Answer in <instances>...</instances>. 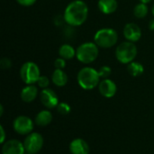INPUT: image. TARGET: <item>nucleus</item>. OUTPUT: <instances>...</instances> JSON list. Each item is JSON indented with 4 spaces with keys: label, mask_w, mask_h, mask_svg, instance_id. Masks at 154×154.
Instances as JSON below:
<instances>
[{
    "label": "nucleus",
    "mask_w": 154,
    "mask_h": 154,
    "mask_svg": "<svg viewBox=\"0 0 154 154\" xmlns=\"http://www.w3.org/2000/svg\"><path fill=\"white\" fill-rule=\"evenodd\" d=\"M88 15V7L82 0H74L70 2L64 12V19L68 25L77 27L83 24Z\"/></svg>",
    "instance_id": "1"
},
{
    "label": "nucleus",
    "mask_w": 154,
    "mask_h": 154,
    "mask_svg": "<svg viewBox=\"0 0 154 154\" xmlns=\"http://www.w3.org/2000/svg\"><path fill=\"white\" fill-rule=\"evenodd\" d=\"M100 79L98 70H96L91 67L82 68L79 71L77 77L79 85L86 90H90L97 87L100 82Z\"/></svg>",
    "instance_id": "2"
},
{
    "label": "nucleus",
    "mask_w": 154,
    "mask_h": 154,
    "mask_svg": "<svg viewBox=\"0 0 154 154\" xmlns=\"http://www.w3.org/2000/svg\"><path fill=\"white\" fill-rule=\"evenodd\" d=\"M98 46L95 42H88L80 44L76 50V57L79 61L84 64H90L98 57Z\"/></svg>",
    "instance_id": "3"
},
{
    "label": "nucleus",
    "mask_w": 154,
    "mask_h": 154,
    "mask_svg": "<svg viewBox=\"0 0 154 154\" xmlns=\"http://www.w3.org/2000/svg\"><path fill=\"white\" fill-rule=\"evenodd\" d=\"M137 46L134 42L126 41L121 42L116 50V56L117 60L122 64H129L134 60L137 56Z\"/></svg>",
    "instance_id": "4"
},
{
    "label": "nucleus",
    "mask_w": 154,
    "mask_h": 154,
    "mask_svg": "<svg viewBox=\"0 0 154 154\" xmlns=\"http://www.w3.org/2000/svg\"><path fill=\"white\" fill-rule=\"evenodd\" d=\"M118 40V34L112 28H103L98 30L94 36V42L101 48L107 49L116 45Z\"/></svg>",
    "instance_id": "5"
},
{
    "label": "nucleus",
    "mask_w": 154,
    "mask_h": 154,
    "mask_svg": "<svg viewBox=\"0 0 154 154\" xmlns=\"http://www.w3.org/2000/svg\"><path fill=\"white\" fill-rule=\"evenodd\" d=\"M20 77L26 85L37 83L39 78L41 77L38 65L32 61H27L23 63L20 69Z\"/></svg>",
    "instance_id": "6"
},
{
    "label": "nucleus",
    "mask_w": 154,
    "mask_h": 154,
    "mask_svg": "<svg viewBox=\"0 0 154 154\" xmlns=\"http://www.w3.org/2000/svg\"><path fill=\"white\" fill-rule=\"evenodd\" d=\"M25 152L29 153H37L43 145V138L38 133H31L27 135L23 142Z\"/></svg>",
    "instance_id": "7"
},
{
    "label": "nucleus",
    "mask_w": 154,
    "mask_h": 154,
    "mask_svg": "<svg viewBox=\"0 0 154 154\" xmlns=\"http://www.w3.org/2000/svg\"><path fill=\"white\" fill-rule=\"evenodd\" d=\"M14 131L19 134H29L33 129V122L25 116L16 117L13 124Z\"/></svg>",
    "instance_id": "8"
},
{
    "label": "nucleus",
    "mask_w": 154,
    "mask_h": 154,
    "mask_svg": "<svg viewBox=\"0 0 154 154\" xmlns=\"http://www.w3.org/2000/svg\"><path fill=\"white\" fill-rule=\"evenodd\" d=\"M42 104L47 108H54L59 105V98L56 93L51 88H44L40 94Z\"/></svg>",
    "instance_id": "9"
},
{
    "label": "nucleus",
    "mask_w": 154,
    "mask_h": 154,
    "mask_svg": "<svg viewBox=\"0 0 154 154\" xmlns=\"http://www.w3.org/2000/svg\"><path fill=\"white\" fill-rule=\"evenodd\" d=\"M124 36L127 41L136 42L142 37V30L136 23H129L124 28Z\"/></svg>",
    "instance_id": "10"
},
{
    "label": "nucleus",
    "mask_w": 154,
    "mask_h": 154,
    "mask_svg": "<svg viewBox=\"0 0 154 154\" xmlns=\"http://www.w3.org/2000/svg\"><path fill=\"white\" fill-rule=\"evenodd\" d=\"M98 90L103 97L110 98L116 95L117 87H116V84L113 80H111L109 79H105L99 82Z\"/></svg>",
    "instance_id": "11"
},
{
    "label": "nucleus",
    "mask_w": 154,
    "mask_h": 154,
    "mask_svg": "<svg viewBox=\"0 0 154 154\" xmlns=\"http://www.w3.org/2000/svg\"><path fill=\"white\" fill-rule=\"evenodd\" d=\"M23 143L18 140H9L2 147V154H24Z\"/></svg>",
    "instance_id": "12"
},
{
    "label": "nucleus",
    "mask_w": 154,
    "mask_h": 154,
    "mask_svg": "<svg viewBox=\"0 0 154 154\" xmlns=\"http://www.w3.org/2000/svg\"><path fill=\"white\" fill-rule=\"evenodd\" d=\"M69 151L71 154H88L89 146L83 139L77 138L70 143Z\"/></svg>",
    "instance_id": "13"
},
{
    "label": "nucleus",
    "mask_w": 154,
    "mask_h": 154,
    "mask_svg": "<svg viewBox=\"0 0 154 154\" xmlns=\"http://www.w3.org/2000/svg\"><path fill=\"white\" fill-rule=\"evenodd\" d=\"M98 9L105 14H111L117 9L118 4L116 0H98Z\"/></svg>",
    "instance_id": "14"
},
{
    "label": "nucleus",
    "mask_w": 154,
    "mask_h": 154,
    "mask_svg": "<svg viewBox=\"0 0 154 154\" xmlns=\"http://www.w3.org/2000/svg\"><path fill=\"white\" fill-rule=\"evenodd\" d=\"M37 95H38V88L33 84L27 85L21 91V98L23 101L26 103L32 102L36 98Z\"/></svg>",
    "instance_id": "15"
},
{
    "label": "nucleus",
    "mask_w": 154,
    "mask_h": 154,
    "mask_svg": "<svg viewBox=\"0 0 154 154\" xmlns=\"http://www.w3.org/2000/svg\"><path fill=\"white\" fill-rule=\"evenodd\" d=\"M52 83L57 87H64L68 83V76L63 69H55L51 75Z\"/></svg>",
    "instance_id": "16"
},
{
    "label": "nucleus",
    "mask_w": 154,
    "mask_h": 154,
    "mask_svg": "<svg viewBox=\"0 0 154 154\" xmlns=\"http://www.w3.org/2000/svg\"><path fill=\"white\" fill-rule=\"evenodd\" d=\"M52 120V115L50 111L48 110H42L41 112H39L37 114V116H35V124L38 126L43 127L48 125Z\"/></svg>",
    "instance_id": "17"
},
{
    "label": "nucleus",
    "mask_w": 154,
    "mask_h": 154,
    "mask_svg": "<svg viewBox=\"0 0 154 154\" xmlns=\"http://www.w3.org/2000/svg\"><path fill=\"white\" fill-rule=\"evenodd\" d=\"M59 55L60 57L63 58L64 60H71L76 56V50L70 44H62L59 49Z\"/></svg>",
    "instance_id": "18"
},
{
    "label": "nucleus",
    "mask_w": 154,
    "mask_h": 154,
    "mask_svg": "<svg viewBox=\"0 0 154 154\" xmlns=\"http://www.w3.org/2000/svg\"><path fill=\"white\" fill-rule=\"evenodd\" d=\"M127 70L133 77H139L143 73L144 68L140 62L132 61L127 65Z\"/></svg>",
    "instance_id": "19"
},
{
    "label": "nucleus",
    "mask_w": 154,
    "mask_h": 154,
    "mask_svg": "<svg viewBox=\"0 0 154 154\" xmlns=\"http://www.w3.org/2000/svg\"><path fill=\"white\" fill-rule=\"evenodd\" d=\"M148 6L147 4L139 3L134 8V14L137 18H144L148 14Z\"/></svg>",
    "instance_id": "20"
},
{
    "label": "nucleus",
    "mask_w": 154,
    "mask_h": 154,
    "mask_svg": "<svg viewBox=\"0 0 154 154\" xmlns=\"http://www.w3.org/2000/svg\"><path fill=\"white\" fill-rule=\"evenodd\" d=\"M98 73H99V76H100L101 79H108L109 76H110L111 73H112V69H111L109 66L105 65V66H102V67L99 69Z\"/></svg>",
    "instance_id": "21"
},
{
    "label": "nucleus",
    "mask_w": 154,
    "mask_h": 154,
    "mask_svg": "<svg viewBox=\"0 0 154 154\" xmlns=\"http://www.w3.org/2000/svg\"><path fill=\"white\" fill-rule=\"evenodd\" d=\"M57 110L60 115L66 116L70 112V106L68 103L61 102V103H59V105L57 106Z\"/></svg>",
    "instance_id": "22"
},
{
    "label": "nucleus",
    "mask_w": 154,
    "mask_h": 154,
    "mask_svg": "<svg viewBox=\"0 0 154 154\" xmlns=\"http://www.w3.org/2000/svg\"><path fill=\"white\" fill-rule=\"evenodd\" d=\"M37 84L40 88H42V89L44 88H48V86L50 85V79L48 77L46 76H41L37 81Z\"/></svg>",
    "instance_id": "23"
},
{
    "label": "nucleus",
    "mask_w": 154,
    "mask_h": 154,
    "mask_svg": "<svg viewBox=\"0 0 154 154\" xmlns=\"http://www.w3.org/2000/svg\"><path fill=\"white\" fill-rule=\"evenodd\" d=\"M54 67L55 69H63L66 67V60H64L63 58L60 57L57 58L54 60Z\"/></svg>",
    "instance_id": "24"
},
{
    "label": "nucleus",
    "mask_w": 154,
    "mask_h": 154,
    "mask_svg": "<svg viewBox=\"0 0 154 154\" xmlns=\"http://www.w3.org/2000/svg\"><path fill=\"white\" fill-rule=\"evenodd\" d=\"M0 66L2 69H9L12 66V62L8 58H3L0 61Z\"/></svg>",
    "instance_id": "25"
},
{
    "label": "nucleus",
    "mask_w": 154,
    "mask_h": 154,
    "mask_svg": "<svg viewBox=\"0 0 154 154\" xmlns=\"http://www.w3.org/2000/svg\"><path fill=\"white\" fill-rule=\"evenodd\" d=\"M17 3L23 6H31L35 4L36 0H16Z\"/></svg>",
    "instance_id": "26"
},
{
    "label": "nucleus",
    "mask_w": 154,
    "mask_h": 154,
    "mask_svg": "<svg viewBox=\"0 0 154 154\" xmlns=\"http://www.w3.org/2000/svg\"><path fill=\"white\" fill-rule=\"evenodd\" d=\"M0 131H1V135H2L0 143H5V130H4V127H3L2 125L0 126Z\"/></svg>",
    "instance_id": "27"
},
{
    "label": "nucleus",
    "mask_w": 154,
    "mask_h": 154,
    "mask_svg": "<svg viewBox=\"0 0 154 154\" xmlns=\"http://www.w3.org/2000/svg\"><path fill=\"white\" fill-rule=\"evenodd\" d=\"M149 28H150V30L154 31V18L149 22Z\"/></svg>",
    "instance_id": "28"
},
{
    "label": "nucleus",
    "mask_w": 154,
    "mask_h": 154,
    "mask_svg": "<svg viewBox=\"0 0 154 154\" xmlns=\"http://www.w3.org/2000/svg\"><path fill=\"white\" fill-rule=\"evenodd\" d=\"M141 3H144V4H148L149 2H151V0H139Z\"/></svg>",
    "instance_id": "29"
},
{
    "label": "nucleus",
    "mask_w": 154,
    "mask_h": 154,
    "mask_svg": "<svg viewBox=\"0 0 154 154\" xmlns=\"http://www.w3.org/2000/svg\"><path fill=\"white\" fill-rule=\"evenodd\" d=\"M3 111H4V109H3V106L1 105V106H0V116H2V115H3Z\"/></svg>",
    "instance_id": "30"
},
{
    "label": "nucleus",
    "mask_w": 154,
    "mask_h": 154,
    "mask_svg": "<svg viewBox=\"0 0 154 154\" xmlns=\"http://www.w3.org/2000/svg\"><path fill=\"white\" fill-rule=\"evenodd\" d=\"M152 14H153L154 16V5H152Z\"/></svg>",
    "instance_id": "31"
},
{
    "label": "nucleus",
    "mask_w": 154,
    "mask_h": 154,
    "mask_svg": "<svg viewBox=\"0 0 154 154\" xmlns=\"http://www.w3.org/2000/svg\"><path fill=\"white\" fill-rule=\"evenodd\" d=\"M27 154H32V153H29V152H27Z\"/></svg>",
    "instance_id": "32"
}]
</instances>
